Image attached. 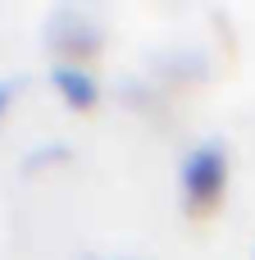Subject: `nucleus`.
Here are the masks:
<instances>
[{
  "label": "nucleus",
  "mask_w": 255,
  "mask_h": 260,
  "mask_svg": "<svg viewBox=\"0 0 255 260\" xmlns=\"http://www.w3.org/2000/svg\"><path fill=\"white\" fill-rule=\"evenodd\" d=\"M14 87H18V78H14V73H5V78H0V114L9 110V96H14Z\"/></svg>",
  "instance_id": "4"
},
{
  "label": "nucleus",
  "mask_w": 255,
  "mask_h": 260,
  "mask_svg": "<svg viewBox=\"0 0 255 260\" xmlns=\"http://www.w3.org/2000/svg\"><path fill=\"white\" fill-rule=\"evenodd\" d=\"M46 32H50V41L64 50L59 59H78V55H87V50L100 46V27H96L82 9H68V5H59V9L50 14Z\"/></svg>",
  "instance_id": "2"
},
{
  "label": "nucleus",
  "mask_w": 255,
  "mask_h": 260,
  "mask_svg": "<svg viewBox=\"0 0 255 260\" xmlns=\"http://www.w3.org/2000/svg\"><path fill=\"white\" fill-rule=\"evenodd\" d=\"M50 82H55V91H59L68 105H78V110L96 105V96H100V87H96V78L87 73L82 59H55V64H50Z\"/></svg>",
  "instance_id": "3"
},
{
  "label": "nucleus",
  "mask_w": 255,
  "mask_h": 260,
  "mask_svg": "<svg viewBox=\"0 0 255 260\" xmlns=\"http://www.w3.org/2000/svg\"><path fill=\"white\" fill-rule=\"evenodd\" d=\"M178 183L192 210H210L219 206L224 187H228V146L219 137H205L196 146H187L183 165H178Z\"/></svg>",
  "instance_id": "1"
}]
</instances>
